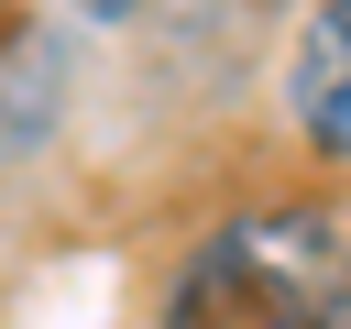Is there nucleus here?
Returning <instances> with one entry per match:
<instances>
[{
    "label": "nucleus",
    "instance_id": "1",
    "mask_svg": "<svg viewBox=\"0 0 351 329\" xmlns=\"http://www.w3.org/2000/svg\"><path fill=\"white\" fill-rule=\"evenodd\" d=\"M154 329H351V219L329 197H241L219 208Z\"/></svg>",
    "mask_w": 351,
    "mask_h": 329
},
{
    "label": "nucleus",
    "instance_id": "2",
    "mask_svg": "<svg viewBox=\"0 0 351 329\" xmlns=\"http://www.w3.org/2000/svg\"><path fill=\"white\" fill-rule=\"evenodd\" d=\"M285 121L318 164H351V0H318L296 22V66H285Z\"/></svg>",
    "mask_w": 351,
    "mask_h": 329
},
{
    "label": "nucleus",
    "instance_id": "3",
    "mask_svg": "<svg viewBox=\"0 0 351 329\" xmlns=\"http://www.w3.org/2000/svg\"><path fill=\"white\" fill-rule=\"evenodd\" d=\"M77 11H88V33H121V22H143L154 0H77Z\"/></svg>",
    "mask_w": 351,
    "mask_h": 329
},
{
    "label": "nucleus",
    "instance_id": "4",
    "mask_svg": "<svg viewBox=\"0 0 351 329\" xmlns=\"http://www.w3.org/2000/svg\"><path fill=\"white\" fill-rule=\"evenodd\" d=\"M11 11H22V0H0V22H11ZM0 44H11V33H0Z\"/></svg>",
    "mask_w": 351,
    "mask_h": 329
}]
</instances>
